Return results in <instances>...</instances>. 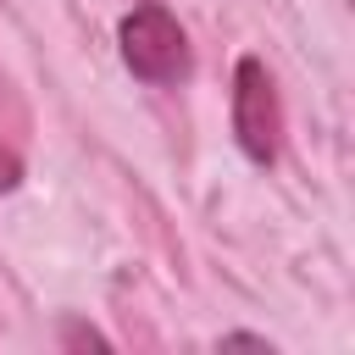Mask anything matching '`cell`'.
I'll use <instances>...</instances> for the list:
<instances>
[{
  "instance_id": "6da1fadb",
  "label": "cell",
  "mask_w": 355,
  "mask_h": 355,
  "mask_svg": "<svg viewBox=\"0 0 355 355\" xmlns=\"http://www.w3.org/2000/svg\"><path fill=\"white\" fill-rule=\"evenodd\" d=\"M116 44H122V67L150 89H178L194 72L189 33L161 0H133V11L116 22Z\"/></svg>"
},
{
  "instance_id": "3957f363",
  "label": "cell",
  "mask_w": 355,
  "mask_h": 355,
  "mask_svg": "<svg viewBox=\"0 0 355 355\" xmlns=\"http://www.w3.org/2000/svg\"><path fill=\"white\" fill-rule=\"evenodd\" d=\"M17 183H22V155L11 144H0V194H11Z\"/></svg>"
},
{
  "instance_id": "7a4b0ae2",
  "label": "cell",
  "mask_w": 355,
  "mask_h": 355,
  "mask_svg": "<svg viewBox=\"0 0 355 355\" xmlns=\"http://www.w3.org/2000/svg\"><path fill=\"white\" fill-rule=\"evenodd\" d=\"M233 139L255 166H272L283 150V105L261 55H239L233 67Z\"/></svg>"
},
{
  "instance_id": "277c9868",
  "label": "cell",
  "mask_w": 355,
  "mask_h": 355,
  "mask_svg": "<svg viewBox=\"0 0 355 355\" xmlns=\"http://www.w3.org/2000/svg\"><path fill=\"white\" fill-rule=\"evenodd\" d=\"M61 338H72V344H100V349H105V338H100L94 327H78V322H67V327H61Z\"/></svg>"
}]
</instances>
